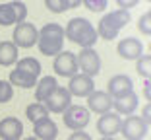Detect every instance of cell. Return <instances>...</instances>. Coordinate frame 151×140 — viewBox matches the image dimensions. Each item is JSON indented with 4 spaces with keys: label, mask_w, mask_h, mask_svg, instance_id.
<instances>
[{
    "label": "cell",
    "mask_w": 151,
    "mask_h": 140,
    "mask_svg": "<svg viewBox=\"0 0 151 140\" xmlns=\"http://www.w3.org/2000/svg\"><path fill=\"white\" fill-rule=\"evenodd\" d=\"M66 37L76 43V45H80L81 49H89V47H93L97 43V29L93 27V23L89 22L85 18H72L68 22L66 29H64Z\"/></svg>",
    "instance_id": "1"
},
{
    "label": "cell",
    "mask_w": 151,
    "mask_h": 140,
    "mask_svg": "<svg viewBox=\"0 0 151 140\" xmlns=\"http://www.w3.org/2000/svg\"><path fill=\"white\" fill-rule=\"evenodd\" d=\"M10 84H12V86H18V88H23V90H29V88L37 86V76L16 68V70L10 72Z\"/></svg>",
    "instance_id": "19"
},
{
    "label": "cell",
    "mask_w": 151,
    "mask_h": 140,
    "mask_svg": "<svg viewBox=\"0 0 151 140\" xmlns=\"http://www.w3.org/2000/svg\"><path fill=\"white\" fill-rule=\"evenodd\" d=\"M64 125H66L70 131H83L89 123V109L83 105H70V107L64 111Z\"/></svg>",
    "instance_id": "5"
},
{
    "label": "cell",
    "mask_w": 151,
    "mask_h": 140,
    "mask_svg": "<svg viewBox=\"0 0 151 140\" xmlns=\"http://www.w3.org/2000/svg\"><path fill=\"white\" fill-rule=\"evenodd\" d=\"M56 88H58V82H56V78H54V76L41 78V80L37 82V86H35V101L45 103V99H47V97L56 90Z\"/></svg>",
    "instance_id": "18"
},
{
    "label": "cell",
    "mask_w": 151,
    "mask_h": 140,
    "mask_svg": "<svg viewBox=\"0 0 151 140\" xmlns=\"http://www.w3.org/2000/svg\"><path fill=\"white\" fill-rule=\"evenodd\" d=\"M12 39H14V43H16V47H19V49H29V47H33L37 41H39V29L29 22H19L14 27Z\"/></svg>",
    "instance_id": "4"
},
{
    "label": "cell",
    "mask_w": 151,
    "mask_h": 140,
    "mask_svg": "<svg viewBox=\"0 0 151 140\" xmlns=\"http://www.w3.org/2000/svg\"><path fill=\"white\" fill-rule=\"evenodd\" d=\"M112 105H114L118 115H134V111L138 107V95L134 94V91H130V94L122 95V97L112 99Z\"/></svg>",
    "instance_id": "17"
},
{
    "label": "cell",
    "mask_w": 151,
    "mask_h": 140,
    "mask_svg": "<svg viewBox=\"0 0 151 140\" xmlns=\"http://www.w3.org/2000/svg\"><path fill=\"white\" fill-rule=\"evenodd\" d=\"M87 109L93 111V113H107L112 109V97L107 94V91H93V94L87 95Z\"/></svg>",
    "instance_id": "15"
},
{
    "label": "cell",
    "mask_w": 151,
    "mask_h": 140,
    "mask_svg": "<svg viewBox=\"0 0 151 140\" xmlns=\"http://www.w3.org/2000/svg\"><path fill=\"white\" fill-rule=\"evenodd\" d=\"M149 49H151V45H149Z\"/></svg>",
    "instance_id": "38"
},
{
    "label": "cell",
    "mask_w": 151,
    "mask_h": 140,
    "mask_svg": "<svg viewBox=\"0 0 151 140\" xmlns=\"http://www.w3.org/2000/svg\"><path fill=\"white\" fill-rule=\"evenodd\" d=\"M54 72L58 76H64V78H72L74 74L80 72V68H78V57H76L72 51H60V53L54 57Z\"/></svg>",
    "instance_id": "7"
},
{
    "label": "cell",
    "mask_w": 151,
    "mask_h": 140,
    "mask_svg": "<svg viewBox=\"0 0 151 140\" xmlns=\"http://www.w3.org/2000/svg\"><path fill=\"white\" fill-rule=\"evenodd\" d=\"M12 8H14V14H16V23L25 22V18H27V6L23 4V2H19V0H14Z\"/></svg>",
    "instance_id": "27"
},
{
    "label": "cell",
    "mask_w": 151,
    "mask_h": 140,
    "mask_svg": "<svg viewBox=\"0 0 151 140\" xmlns=\"http://www.w3.org/2000/svg\"><path fill=\"white\" fill-rule=\"evenodd\" d=\"M45 6H47L52 14H62V12L68 10L66 0H45Z\"/></svg>",
    "instance_id": "28"
},
{
    "label": "cell",
    "mask_w": 151,
    "mask_h": 140,
    "mask_svg": "<svg viewBox=\"0 0 151 140\" xmlns=\"http://www.w3.org/2000/svg\"><path fill=\"white\" fill-rule=\"evenodd\" d=\"M16 23V14H14L12 2L8 4H0V25H14Z\"/></svg>",
    "instance_id": "23"
},
{
    "label": "cell",
    "mask_w": 151,
    "mask_h": 140,
    "mask_svg": "<svg viewBox=\"0 0 151 140\" xmlns=\"http://www.w3.org/2000/svg\"><path fill=\"white\" fill-rule=\"evenodd\" d=\"M33 132H35L33 136L39 138V140H54L58 136L56 123L50 117H45V119H41V121L33 123Z\"/></svg>",
    "instance_id": "16"
},
{
    "label": "cell",
    "mask_w": 151,
    "mask_h": 140,
    "mask_svg": "<svg viewBox=\"0 0 151 140\" xmlns=\"http://www.w3.org/2000/svg\"><path fill=\"white\" fill-rule=\"evenodd\" d=\"M68 91L72 95H78V97H87L89 94L95 91V82L91 76L87 74H74L70 78V84H68Z\"/></svg>",
    "instance_id": "10"
},
{
    "label": "cell",
    "mask_w": 151,
    "mask_h": 140,
    "mask_svg": "<svg viewBox=\"0 0 151 140\" xmlns=\"http://www.w3.org/2000/svg\"><path fill=\"white\" fill-rule=\"evenodd\" d=\"M80 4H81V0H66V6H68V10L76 8V6H80Z\"/></svg>",
    "instance_id": "34"
},
{
    "label": "cell",
    "mask_w": 151,
    "mask_h": 140,
    "mask_svg": "<svg viewBox=\"0 0 151 140\" xmlns=\"http://www.w3.org/2000/svg\"><path fill=\"white\" fill-rule=\"evenodd\" d=\"M120 127H122V117L118 113H103L97 121V131L101 132L103 136H114L120 132Z\"/></svg>",
    "instance_id": "12"
},
{
    "label": "cell",
    "mask_w": 151,
    "mask_h": 140,
    "mask_svg": "<svg viewBox=\"0 0 151 140\" xmlns=\"http://www.w3.org/2000/svg\"><path fill=\"white\" fill-rule=\"evenodd\" d=\"M101 140H114V138H112V136H103Z\"/></svg>",
    "instance_id": "36"
},
{
    "label": "cell",
    "mask_w": 151,
    "mask_h": 140,
    "mask_svg": "<svg viewBox=\"0 0 151 140\" xmlns=\"http://www.w3.org/2000/svg\"><path fill=\"white\" fill-rule=\"evenodd\" d=\"M64 37H66V33H64L62 25H58V23H47L39 31L37 47L47 57H56L64 47Z\"/></svg>",
    "instance_id": "2"
},
{
    "label": "cell",
    "mask_w": 151,
    "mask_h": 140,
    "mask_svg": "<svg viewBox=\"0 0 151 140\" xmlns=\"http://www.w3.org/2000/svg\"><path fill=\"white\" fill-rule=\"evenodd\" d=\"M85 4V8L87 10H91V12H105L107 10V6H109V0H81Z\"/></svg>",
    "instance_id": "26"
},
{
    "label": "cell",
    "mask_w": 151,
    "mask_h": 140,
    "mask_svg": "<svg viewBox=\"0 0 151 140\" xmlns=\"http://www.w3.org/2000/svg\"><path fill=\"white\" fill-rule=\"evenodd\" d=\"M139 0H116V4L120 6L122 10H130V8H134V6L138 4Z\"/></svg>",
    "instance_id": "31"
},
{
    "label": "cell",
    "mask_w": 151,
    "mask_h": 140,
    "mask_svg": "<svg viewBox=\"0 0 151 140\" xmlns=\"http://www.w3.org/2000/svg\"><path fill=\"white\" fill-rule=\"evenodd\" d=\"M23 136V125L16 117H4L0 121V138L2 140H19Z\"/></svg>",
    "instance_id": "14"
},
{
    "label": "cell",
    "mask_w": 151,
    "mask_h": 140,
    "mask_svg": "<svg viewBox=\"0 0 151 140\" xmlns=\"http://www.w3.org/2000/svg\"><path fill=\"white\" fill-rule=\"evenodd\" d=\"M19 140H39V138H35V136H27V138H19Z\"/></svg>",
    "instance_id": "35"
},
{
    "label": "cell",
    "mask_w": 151,
    "mask_h": 140,
    "mask_svg": "<svg viewBox=\"0 0 151 140\" xmlns=\"http://www.w3.org/2000/svg\"><path fill=\"white\" fill-rule=\"evenodd\" d=\"M142 119L147 123V125H151V101L143 107V113H142Z\"/></svg>",
    "instance_id": "32"
},
{
    "label": "cell",
    "mask_w": 151,
    "mask_h": 140,
    "mask_svg": "<svg viewBox=\"0 0 151 140\" xmlns=\"http://www.w3.org/2000/svg\"><path fill=\"white\" fill-rule=\"evenodd\" d=\"M130 20H132L130 10H122V8L114 10V12L103 16V20L99 22V25H97V35L101 37V39H107V41L116 39L118 31L124 25H128Z\"/></svg>",
    "instance_id": "3"
},
{
    "label": "cell",
    "mask_w": 151,
    "mask_h": 140,
    "mask_svg": "<svg viewBox=\"0 0 151 140\" xmlns=\"http://www.w3.org/2000/svg\"><path fill=\"white\" fill-rule=\"evenodd\" d=\"M16 68H18V70H23V72H29L37 78L41 76V62L37 59H33V57H25V59L18 60V66Z\"/></svg>",
    "instance_id": "22"
},
{
    "label": "cell",
    "mask_w": 151,
    "mask_h": 140,
    "mask_svg": "<svg viewBox=\"0 0 151 140\" xmlns=\"http://www.w3.org/2000/svg\"><path fill=\"white\" fill-rule=\"evenodd\" d=\"M68 140H91V136H89L87 132H83V131H74Z\"/></svg>",
    "instance_id": "30"
},
{
    "label": "cell",
    "mask_w": 151,
    "mask_h": 140,
    "mask_svg": "<svg viewBox=\"0 0 151 140\" xmlns=\"http://www.w3.org/2000/svg\"><path fill=\"white\" fill-rule=\"evenodd\" d=\"M14 97V86L6 80H0V103H8Z\"/></svg>",
    "instance_id": "25"
},
{
    "label": "cell",
    "mask_w": 151,
    "mask_h": 140,
    "mask_svg": "<svg viewBox=\"0 0 151 140\" xmlns=\"http://www.w3.org/2000/svg\"><path fill=\"white\" fill-rule=\"evenodd\" d=\"M25 115H27V119H29L31 123H35V121H41V119L49 117V109L45 107V103H39V101H35V103L27 105Z\"/></svg>",
    "instance_id": "21"
},
{
    "label": "cell",
    "mask_w": 151,
    "mask_h": 140,
    "mask_svg": "<svg viewBox=\"0 0 151 140\" xmlns=\"http://www.w3.org/2000/svg\"><path fill=\"white\" fill-rule=\"evenodd\" d=\"M120 132L124 134L126 140H142L147 134V123L138 115H126V119L122 121Z\"/></svg>",
    "instance_id": "8"
},
{
    "label": "cell",
    "mask_w": 151,
    "mask_h": 140,
    "mask_svg": "<svg viewBox=\"0 0 151 140\" xmlns=\"http://www.w3.org/2000/svg\"><path fill=\"white\" fill-rule=\"evenodd\" d=\"M116 53L120 54V59H124V60H138L143 54V45H142V41L136 39V37H124V39H120L118 47H116Z\"/></svg>",
    "instance_id": "11"
},
{
    "label": "cell",
    "mask_w": 151,
    "mask_h": 140,
    "mask_svg": "<svg viewBox=\"0 0 151 140\" xmlns=\"http://www.w3.org/2000/svg\"><path fill=\"white\" fill-rule=\"evenodd\" d=\"M147 2H151V0H147Z\"/></svg>",
    "instance_id": "37"
},
{
    "label": "cell",
    "mask_w": 151,
    "mask_h": 140,
    "mask_svg": "<svg viewBox=\"0 0 151 140\" xmlns=\"http://www.w3.org/2000/svg\"><path fill=\"white\" fill-rule=\"evenodd\" d=\"M18 62V47L14 41H0V64L2 66H12Z\"/></svg>",
    "instance_id": "20"
},
{
    "label": "cell",
    "mask_w": 151,
    "mask_h": 140,
    "mask_svg": "<svg viewBox=\"0 0 151 140\" xmlns=\"http://www.w3.org/2000/svg\"><path fill=\"white\" fill-rule=\"evenodd\" d=\"M143 95H145L147 101H151V78H147L145 84H143Z\"/></svg>",
    "instance_id": "33"
},
{
    "label": "cell",
    "mask_w": 151,
    "mask_h": 140,
    "mask_svg": "<svg viewBox=\"0 0 151 140\" xmlns=\"http://www.w3.org/2000/svg\"><path fill=\"white\" fill-rule=\"evenodd\" d=\"M138 29L143 35H151V10L138 20Z\"/></svg>",
    "instance_id": "29"
},
{
    "label": "cell",
    "mask_w": 151,
    "mask_h": 140,
    "mask_svg": "<svg viewBox=\"0 0 151 140\" xmlns=\"http://www.w3.org/2000/svg\"><path fill=\"white\" fill-rule=\"evenodd\" d=\"M136 70L142 78H151V54H142L138 59V64H136Z\"/></svg>",
    "instance_id": "24"
},
{
    "label": "cell",
    "mask_w": 151,
    "mask_h": 140,
    "mask_svg": "<svg viewBox=\"0 0 151 140\" xmlns=\"http://www.w3.org/2000/svg\"><path fill=\"white\" fill-rule=\"evenodd\" d=\"M78 68L81 70V74H87L91 78H95L101 72V57L93 47L81 49V53L78 54Z\"/></svg>",
    "instance_id": "6"
},
{
    "label": "cell",
    "mask_w": 151,
    "mask_h": 140,
    "mask_svg": "<svg viewBox=\"0 0 151 140\" xmlns=\"http://www.w3.org/2000/svg\"><path fill=\"white\" fill-rule=\"evenodd\" d=\"M70 105H72V94L68 91V88H62V86H58L45 99V107L49 109V113H64Z\"/></svg>",
    "instance_id": "9"
},
{
    "label": "cell",
    "mask_w": 151,
    "mask_h": 140,
    "mask_svg": "<svg viewBox=\"0 0 151 140\" xmlns=\"http://www.w3.org/2000/svg\"><path fill=\"white\" fill-rule=\"evenodd\" d=\"M130 91H134V82H132L130 76H126V74H116V76H112L111 80H109L107 94L111 95L112 99L122 97V95L130 94Z\"/></svg>",
    "instance_id": "13"
}]
</instances>
